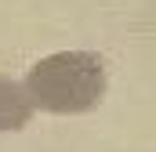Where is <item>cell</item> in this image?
Instances as JSON below:
<instances>
[{"label": "cell", "instance_id": "1", "mask_svg": "<svg viewBox=\"0 0 156 152\" xmlns=\"http://www.w3.org/2000/svg\"><path fill=\"white\" fill-rule=\"evenodd\" d=\"M105 62L94 51H58L26 76V94L44 112H91L105 94Z\"/></svg>", "mask_w": 156, "mask_h": 152}, {"label": "cell", "instance_id": "2", "mask_svg": "<svg viewBox=\"0 0 156 152\" xmlns=\"http://www.w3.org/2000/svg\"><path fill=\"white\" fill-rule=\"evenodd\" d=\"M33 102L26 94L22 83H15L11 76H0V130H18L29 123Z\"/></svg>", "mask_w": 156, "mask_h": 152}]
</instances>
